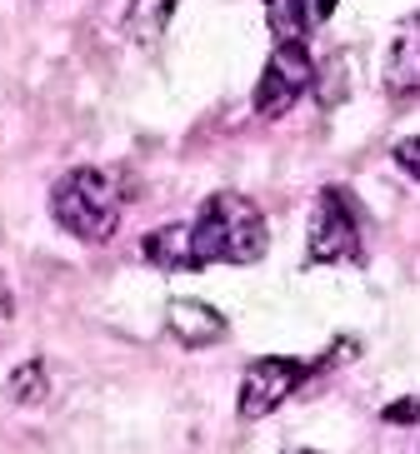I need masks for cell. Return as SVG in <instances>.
Listing matches in <instances>:
<instances>
[{"mask_svg": "<svg viewBox=\"0 0 420 454\" xmlns=\"http://www.w3.org/2000/svg\"><path fill=\"white\" fill-rule=\"evenodd\" d=\"M195 265H256L271 250V225L260 215L256 200H245L235 190H220L195 210V220H186Z\"/></svg>", "mask_w": 420, "mask_h": 454, "instance_id": "obj_1", "label": "cell"}, {"mask_svg": "<svg viewBox=\"0 0 420 454\" xmlns=\"http://www.w3.org/2000/svg\"><path fill=\"white\" fill-rule=\"evenodd\" d=\"M125 215V190L115 185L110 170L95 165H75L51 185V220L81 245H106L115 240Z\"/></svg>", "mask_w": 420, "mask_h": 454, "instance_id": "obj_2", "label": "cell"}, {"mask_svg": "<svg viewBox=\"0 0 420 454\" xmlns=\"http://www.w3.org/2000/svg\"><path fill=\"white\" fill-rule=\"evenodd\" d=\"M305 254L311 265H361L366 260V225H361V205L351 190L326 185L315 195Z\"/></svg>", "mask_w": 420, "mask_h": 454, "instance_id": "obj_3", "label": "cell"}, {"mask_svg": "<svg viewBox=\"0 0 420 454\" xmlns=\"http://www.w3.org/2000/svg\"><path fill=\"white\" fill-rule=\"evenodd\" d=\"M311 85H315V60L305 51V41H275L271 60L260 66L250 106H256L260 121H281L285 110H296L311 95Z\"/></svg>", "mask_w": 420, "mask_h": 454, "instance_id": "obj_4", "label": "cell"}, {"mask_svg": "<svg viewBox=\"0 0 420 454\" xmlns=\"http://www.w3.org/2000/svg\"><path fill=\"white\" fill-rule=\"evenodd\" d=\"M315 374V364L305 360H285V355H260V360L245 364L241 389H235V414L241 419H265L275 414L290 395H296L305 380Z\"/></svg>", "mask_w": 420, "mask_h": 454, "instance_id": "obj_5", "label": "cell"}, {"mask_svg": "<svg viewBox=\"0 0 420 454\" xmlns=\"http://www.w3.org/2000/svg\"><path fill=\"white\" fill-rule=\"evenodd\" d=\"M165 330L176 340L180 349H210L226 340V315L216 305H205V300H170L165 305Z\"/></svg>", "mask_w": 420, "mask_h": 454, "instance_id": "obj_6", "label": "cell"}, {"mask_svg": "<svg viewBox=\"0 0 420 454\" xmlns=\"http://www.w3.org/2000/svg\"><path fill=\"white\" fill-rule=\"evenodd\" d=\"M340 0H265L275 41H305L311 30H321L336 15Z\"/></svg>", "mask_w": 420, "mask_h": 454, "instance_id": "obj_7", "label": "cell"}, {"mask_svg": "<svg viewBox=\"0 0 420 454\" xmlns=\"http://www.w3.org/2000/svg\"><path fill=\"white\" fill-rule=\"evenodd\" d=\"M176 11H180V0H131L121 15L125 41L140 45V51H155L165 41V30L176 26Z\"/></svg>", "mask_w": 420, "mask_h": 454, "instance_id": "obj_8", "label": "cell"}, {"mask_svg": "<svg viewBox=\"0 0 420 454\" xmlns=\"http://www.w3.org/2000/svg\"><path fill=\"white\" fill-rule=\"evenodd\" d=\"M385 90L395 100H410L420 90V20H406L391 45V70H385Z\"/></svg>", "mask_w": 420, "mask_h": 454, "instance_id": "obj_9", "label": "cell"}, {"mask_svg": "<svg viewBox=\"0 0 420 454\" xmlns=\"http://www.w3.org/2000/svg\"><path fill=\"white\" fill-rule=\"evenodd\" d=\"M140 254H146L155 270H186V275H195V250H190V235H186V225H161V230H150L146 240H140Z\"/></svg>", "mask_w": 420, "mask_h": 454, "instance_id": "obj_10", "label": "cell"}, {"mask_svg": "<svg viewBox=\"0 0 420 454\" xmlns=\"http://www.w3.org/2000/svg\"><path fill=\"white\" fill-rule=\"evenodd\" d=\"M45 395H51V374H45L41 360L20 364V370L11 374V400H15V404H41Z\"/></svg>", "mask_w": 420, "mask_h": 454, "instance_id": "obj_11", "label": "cell"}, {"mask_svg": "<svg viewBox=\"0 0 420 454\" xmlns=\"http://www.w3.org/2000/svg\"><path fill=\"white\" fill-rule=\"evenodd\" d=\"M395 165H400L406 175H420V140L416 135H406V140L395 145Z\"/></svg>", "mask_w": 420, "mask_h": 454, "instance_id": "obj_12", "label": "cell"}, {"mask_svg": "<svg viewBox=\"0 0 420 454\" xmlns=\"http://www.w3.org/2000/svg\"><path fill=\"white\" fill-rule=\"evenodd\" d=\"M380 419H385V425H395V429H406L410 419H416V395H406V400H395L391 410L380 414Z\"/></svg>", "mask_w": 420, "mask_h": 454, "instance_id": "obj_13", "label": "cell"}, {"mask_svg": "<svg viewBox=\"0 0 420 454\" xmlns=\"http://www.w3.org/2000/svg\"><path fill=\"white\" fill-rule=\"evenodd\" d=\"M285 454H321V450H285Z\"/></svg>", "mask_w": 420, "mask_h": 454, "instance_id": "obj_14", "label": "cell"}]
</instances>
